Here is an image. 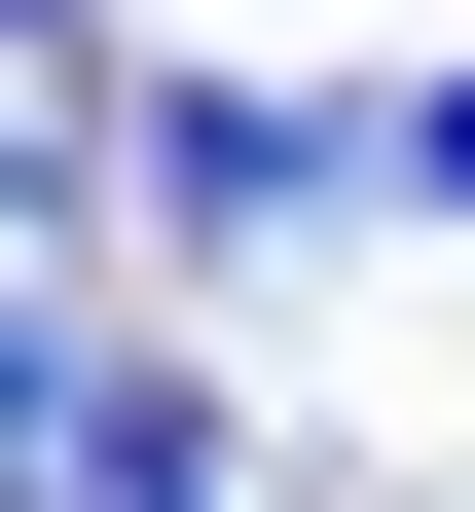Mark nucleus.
Returning a JSON list of instances; mask_svg holds the SVG:
<instances>
[{"instance_id":"obj_1","label":"nucleus","mask_w":475,"mask_h":512,"mask_svg":"<svg viewBox=\"0 0 475 512\" xmlns=\"http://www.w3.org/2000/svg\"><path fill=\"white\" fill-rule=\"evenodd\" d=\"M147 183L293 256V220H366V183H402V110H147Z\"/></svg>"},{"instance_id":"obj_2","label":"nucleus","mask_w":475,"mask_h":512,"mask_svg":"<svg viewBox=\"0 0 475 512\" xmlns=\"http://www.w3.org/2000/svg\"><path fill=\"white\" fill-rule=\"evenodd\" d=\"M402 220H475V74H402Z\"/></svg>"},{"instance_id":"obj_3","label":"nucleus","mask_w":475,"mask_h":512,"mask_svg":"<svg viewBox=\"0 0 475 512\" xmlns=\"http://www.w3.org/2000/svg\"><path fill=\"white\" fill-rule=\"evenodd\" d=\"M37 37H74V0H37Z\"/></svg>"}]
</instances>
